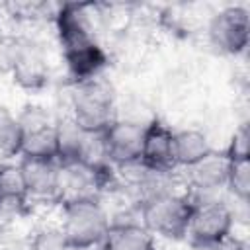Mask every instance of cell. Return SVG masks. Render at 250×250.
I'll return each instance as SVG.
<instances>
[{
	"label": "cell",
	"mask_w": 250,
	"mask_h": 250,
	"mask_svg": "<svg viewBox=\"0 0 250 250\" xmlns=\"http://www.w3.org/2000/svg\"><path fill=\"white\" fill-rule=\"evenodd\" d=\"M57 227L76 250L100 248L111 225L109 209L102 199H82L62 203Z\"/></svg>",
	"instance_id": "3957f363"
},
{
	"label": "cell",
	"mask_w": 250,
	"mask_h": 250,
	"mask_svg": "<svg viewBox=\"0 0 250 250\" xmlns=\"http://www.w3.org/2000/svg\"><path fill=\"white\" fill-rule=\"evenodd\" d=\"M100 250H156V238L139 219H113Z\"/></svg>",
	"instance_id": "4fadbf2b"
},
{
	"label": "cell",
	"mask_w": 250,
	"mask_h": 250,
	"mask_svg": "<svg viewBox=\"0 0 250 250\" xmlns=\"http://www.w3.org/2000/svg\"><path fill=\"white\" fill-rule=\"evenodd\" d=\"M213 150L209 137L201 129L186 127L172 135V158L176 170H186L203 160Z\"/></svg>",
	"instance_id": "5bb4252c"
},
{
	"label": "cell",
	"mask_w": 250,
	"mask_h": 250,
	"mask_svg": "<svg viewBox=\"0 0 250 250\" xmlns=\"http://www.w3.org/2000/svg\"><path fill=\"white\" fill-rule=\"evenodd\" d=\"M29 201H55L59 195V160L53 158H20Z\"/></svg>",
	"instance_id": "8fae6325"
},
{
	"label": "cell",
	"mask_w": 250,
	"mask_h": 250,
	"mask_svg": "<svg viewBox=\"0 0 250 250\" xmlns=\"http://www.w3.org/2000/svg\"><path fill=\"white\" fill-rule=\"evenodd\" d=\"M225 191H229L238 203L246 205L250 199V160H230Z\"/></svg>",
	"instance_id": "ac0fdd59"
},
{
	"label": "cell",
	"mask_w": 250,
	"mask_h": 250,
	"mask_svg": "<svg viewBox=\"0 0 250 250\" xmlns=\"http://www.w3.org/2000/svg\"><path fill=\"white\" fill-rule=\"evenodd\" d=\"M21 129L20 158H53L57 160V119L43 107H25L18 115Z\"/></svg>",
	"instance_id": "ba28073f"
},
{
	"label": "cell",
	"mask_w": 250,
	"mask_h": 250,
	"mask_svg": "<svg viewBox=\"0 0 250 250\" xmlns=\"http://www.w3.org/2000/svg\"><path fill=\"white\" fill-rule=\"evenodd\" d=\"M207 39L221 55H242L250 41V10L242 4L219 8L207 23Z\"/></svg>",
	"instance_id": "8992f818"
},
{
	"label": "cell",
	"mask_w": 250,
	"mask_h": 250,
	"mask_svg": "<svg viewBox=\"0 0 250 250\" xmlns=\"http://www.w3.org/2000/svg\"><path fill=\"white\" fill-rule=\"evenodd\" d=\"M29 201L23 174L18 162L0 166V215H14Z\"/></svg>",
	"instance_id": "9a60e30c"
},
{
	"label": "cell",
	"mask_w": 250,
	"mask_h": 250,
	"mask_svg": "<svg viewBox=\"0 0 250 250\" xmlns=\"http://www.w3.org/2000/svg\"><path fill=\"white\" fill-rule=\"evenodd\" d=\"M21 156V129L18 115L0 109V166L20 160Z\"/></svg>",
	"instance_id": "e0dca14e"
},
{
	"label": "cell",
	"mask_w": 250,
	"mask_h": 250,
	"mask_svg": "<svg viewBox=\"0 0 250 250\" xmlns=\"http://www.w3.org/2000/svg\"><path fill=\"white\" fill-rule=\"evenodd\" d=\"M191 207L193 201L186 189L166 191L139 205V221L154 238L184 240Z\"/></svg>",
	"instance_id": "7a4b0ae2"
},
{
	"label": "cell",
	"mask_w": 250,
	"mask_h": 250,
	"mask_svg": "<svg viewBox=\"0 0 250 250\" xmlns=\"http://www.w3.org/2000/svg\"><path fill=\"white\" fill-rule=\"evenodd\" d=\"M191 201L193 207L188 223L186 240H189L197 250H205L232 238L236 215L225 199L213 195Z\"/></svg>",
	"instance_id": "5b68a950"
},
{
	"label": "cell",
	"mask_w": 250,
	"mask_h": 250,
	"mask_svg": "<svg viewBox=\"0 0 250 250\" xmlns=\"http://www.w3.org/2000/svg\"><path fill=\"white\" fill-rule=\"evenodd\" d=\"M230 160L225 152L211 150L203 160L184 170L186 174V191L191 199L213 197L225 191L229 178Z\"/></svg>",
	"instance_id": "30bf717a"
},
{
	"label": "cell",
	"mask_w": 250,
	"mask_h": 250,
	"mask_svg": "<svg viewBox=\"0 0 250 250\" xmlns=\"http://www.w3.org/2000/svg\"><path fill=\"white\" fill-rule=\"evenodd\" d=\"M102 137H104V148H105L107 162L113 168L129 166L141 160L145 123L135 121V119L117 117L102 133Z\"/></svg>",
	"instance_id": "9c48e42d"
},
{
	"label": "cell",
	"mask_w": 250,
	"mask_h": 250,
	"mask_svg": "<svg viewBox=\"0 0 250 250\" xmlns=\"http://www.w3.org/2000/svg\"><path fill=\"white\" fill-rule=\"evenodd\" d=\"M223 152L229 156V160H250V133L246 123H240L234 129Z\"/></svg>",
	"instance_id": "ffe728a7"
},
{
	"label": "cell",
	"mask_w": 250,
	"mask_h": 250,
	"mask_svg": "<svg viewBox=\"0 0 250 250\" xmlns=\"http://www.w3.org/2000/svg\"><path fill=\"white\" fill-rule=\"evenodd\" d=\"M100 12L96 4L66 2L55 10L53 23L72 84L96 80L109 64L107 51L98 39L96 20Z\"/></svg>",
	"instance_id": "6da1fadb"
},
{
	"label": "cell",
	"mask_w": 250,
	"mask_h": 250,
	"mask_svg": "<svg viewBox=\"0 0 250 250\" xmlns=\"http://www.w3.org/2000/svg\"><path fill=\"white\" fill-rule=\"evenodd\" d=\"M68 117L86 133H104L117 119L113 88L102 78L72 86Z\"/></svg>",
	"instance_id": "277c9868"
},
{
	"label": "cell",
	"mask_w": 250,
	"mask_h": 250,
	"mask_svg": "<svg viewBox=\"0 0 250 250\" xmlns=\"http://www.w3.org/2000/svg\"><path fill=\"white\" fill-rule=\"evenodd\" d=\"M88 133L82 131L68 115L57 119V160L59 162H80Z\"/></svg>",
	"instance_id": "2e32d148"
},
{
	"label": "cell",
	"mask_w": 250,
	"mask_h": 250,
	"mask_svg": "<svg viewBox=\"0 0 250 250\" xmlns=\"http://www.w3.org/2000/svg\"><path fill=\"white\" fill-rule=\"evenodd\" d=\"M27 250H76V248L68 242V238L61 232L57 225H51V227L39 229L31 236Z\"/></svg>",
	"instance_id": "d6986e66"
},
{
	"label": "cell",
	"mask_w": 250,
	"mask_h": 250,
	"mask_svg": "<svg viewBox=\"0 0 250 250\" xmlns=\"http://www.w3.org/2000/svg\"><path fill=\"white\" fill-rule=\"evenodd\" d=\"M92 250H100V248H92Z\"/></svg>",
	"instance_id": "44dd1931"
},
{
	"label": "cell",
	"mask_w": 250,
	"mask_h": 250,
	"mask_svg": "<svg viewBox=\"0 0 250 250\" xmlns=\"http://www.w3.org/2000/svg\"><path fill=\"white\" fill-rule=\"evenodd\" d=\"M172 135L174 131L160 119H152L145 123L141 162L152 170H162V172L176 170L172 158Z\"/></svg>",
	"instance_id": "7c38bea8"
},
{
	"label": "cell",
	"mask_w": 250,
	"mask_h": 250,
	"mask_svg": "<svg viewBox=\"0 0 250 250\" xmlns=\"http://www.w3.org/2000/svg\"><path fill=\"white\" fill-rule=\"evenodd\" d=\"M6 68L14 84L25 92H39L49 84V59L43 47L33 39H14L8 45Z\"/></svg>",
	"instance_id": "52a82bcc"
}]
</instances>
